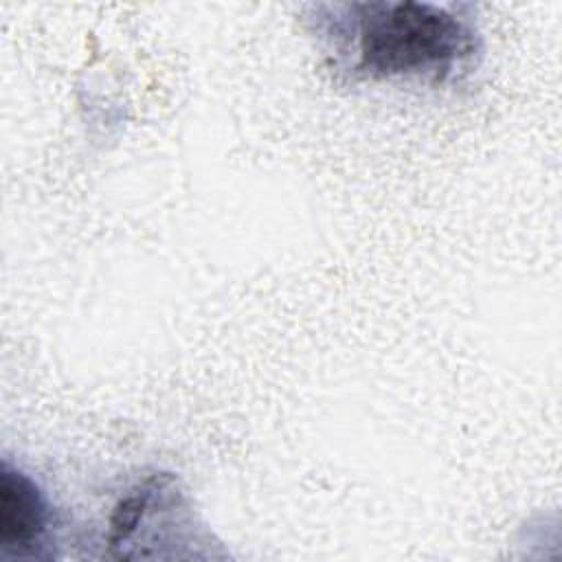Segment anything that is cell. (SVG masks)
<instances>
[{"label": "cell", "mask_w": 562, "mask_h": 562, "mask_svg": "<svg viewBox=\"0 0 562 562\" xmlns=\"http://www.w3.org/2000/svg\"><path fill=\"white\" fill-rule=\"evenodd\" d=\"M465 9L417 0L321 2L307 18L334 70L353 81L443 86L474 70L483 53Z\"/></svg>", "instance_id": "1"}, {"label": "cell", "mask_w": 562, "mask_h": 562, "mask_svg": "<svg viewBox=\"0 0 562 562\" xmlns=\"http://www.w3.org/2000/svg\"><path fill=\"white\" fill-rule=\"evenodd\" d=\"M189 496L169 472H154L116 501L108 518V547L116 558H145L154 544H206Z\"/></svg>", "instance_id": "2"}, {"label": "cell", "mask_w": 562, "mask_h": 562, "mask_svg": "<svg viewBox=\"0 0 562 562\" xmlns=\"http://www.w3.org/2000/svg\"><path fill=\"white\" fill-rule=\"evenodd\" d=\"M55 512L40 483L2 459L0 465V560L48 562L55 558Z\"/></svg>", "instance_id": "3"}]
</instances>
